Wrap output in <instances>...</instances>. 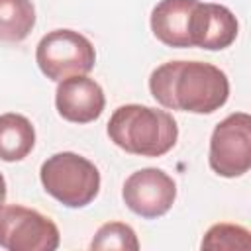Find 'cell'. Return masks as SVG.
Returning a JSON list of instances; mask_svg holds the SVG:
<instances>
[{"instance_id":"9","label":"cell","mask_w":251,"mask_h":251,"mask_svg":"<svg viewBox=\"0 0 251 251\" xmlns=\"http://www.w3.org/2000/svg\"><path fill=\"white\" fill-rule=\"evenodd\" d=\"M55 106L63 120L73 124H90L100 118L106 106L102 86L86 75L69 76L59 82Z\"/></svg>"},{"instance_id":"11","label":"cell","mask_w":251,"mask_h":251,"mask_svg":"<svg viewBox=\"0 0 251 251\" xmlns=\"http://www.w3.org/2000/svg\"><path fill=\"white\" fill-rule=\"evenodd\" d=\"M35 145V129L31 122L16 112L0 116V159L16 163L25 159Z\"/></svg>"},{"instance_id":"6","label":"cell","mask_w":251,"mask_h":251,"mask_svg":"<svg viewBox=\"0 0 251 251\" xmlns=\"http://www.w3.org/2000/svg\"><path fill=\"white\" fill-rule=\"evenodd\" d=\"M210 169L226 178L241 176L251 167V116L235 112L224 118L210 137Z\"/></svg>"},{"instance_id":"7","label":"cell","mask_w":251,"mask_h":251,"mask_svg":"<svg viewBox=\"0 0 251 251\" xmlns=\"http://www.w3.org/2000/svg\"><path fill=\"white\" fill-rule=\"evenodd\" d=\"M122 198L133 214L145 220H155L165 216L175 204L176 184L165 171L147 167L131 173L126 178Z\"/></svg>"},{"instance_id":"10","label":"cell","mask_w":251,"mask_h":251,"mask_svg":"<svg viewBox=\"0 0 251 251\" xmlns=\"http://www.w3.org/2000/svg\"><path fill=\"white\" fill-rule=\"evenodd\" d=\"M200 0H161L151 12L153 35L169 47H192L190 45V16Z\"/></svg>"},{"instance_id":"14","label":"cell","mask_w":251,"mask_h":251,"mask_svg":"<svg viewBox=\"0 0 251 251\" xmlns=\"http://www.w3.org/2000/svg\"><path fill=\"white\" fill-rule=\"evenodd\" d=\"M249 231L233 224L212 226L200 243L202 249H249Z\"/></svg>"},{"instance_id":"3","label":"cell","mask_w":251,"mask_h":251,"mask_svg":"<svg viewBox=\"0 0 251 251\" xmlns=\"http://www.w3.org/2000/svg\"><path fill=\"white\" fill-rule=\"evenodd\" d=\"M39 178L45 192L67 208L88 206L100 190V173L94 163L73 151L55 153L43 161Z\"/></svg>"},{"instance_id":"12","label":"cell","mask_w":251,"mask_h":251,"mask_svg":"<svg viewBox=\"0 0 251 251\" xmlns=\"http://www.w3.org/2000/svg\"><path fill=\"white\" fill-rule=\"evenodd\" d=\"M35 25L31 0H0V41L20 43Z\"/></svg>"},{"instance_id":"1","label":"cell","mask_w":251,"mask_h":251,"mask_svg":"<svg viewBox=\"0 0 251 251\" xmlns=\"http://www.w3.org/2000/svg\"><path fill=\"white\" fill-rule=\"evenodd\" d=\"M151 96L167 110L212 114L229 98V80L222 69L202 61H169L149 76Z\"/></svg>"},{"instance_id":"13","label":"cell","mask_w":251,"mask_h":251,"mask_svg":"<svg viewBox=\"0 0 251 251\" xmlns=\"http://www.w3.org/2000/svg\"><path fill=\"white\" fill-rule=\"evenodd\" d=\"M90 249H122V251H137L139 241L135 231L122 222H108L98 227L94 239L90 241Z\"/></svg>"},{"instance_id":"8","label":"cell","mask_w":251,"mask_h":251,"mask_svg":"<svg viewBox=\"0 0 251 251\" xmlns=\"http://www.w3.org/2000/svg\"><path fill=\"white\" fill-rule=\"evenodd\" d=\"M239 31L237 18L233 12L222 4L212 2H198L190 16V45L208 49V51H220L229 47Z\"/></svg>"},{"instance_id":"2","label":"cell","mask_w":251,"mask_h":251,"mask_svg":"<svg viewBox=\"0 0 251 251\" xmlns=\"http://www.w3.org/2000/svg\"><path fill=\"white\" fill-rule=\"evenodd\" d=\"M108 137L126 153L161 157L175 147L178 127L175 118L165 110L126 104L114 110L108 122Z\"/></svg>"},{"instance_id":"15","label":"cell","mask_w":251,"mask_h":251,"mask_svg":"<svg viewBox=\"0 0 251 251\" xmlns=\"http://www.w3.org/2000/svg\"><path fill=\"white\" fill-rule=\"evenodd\" d=\"M6 202V180H4V176H2V173H0V206Z\"/></svg>"},{"instance_id":"5","label":"cell","mask_w":251,"mask_h":251,"mask_svg":"<svg viewBox=\"0 0 251 251\" xmlns=\"http://www.w3.org/2000/svg\"><path fill=\"white\" fill-rule=\"evenodd\" d=\"M59 227L37 210L20 204L0 206V247L6 251H55Z\"/></svg>"},{"instance_id":"4","label":"cell","mask_w":251,"mask_h":251,"mask_svg":"<svg viewBox=\"0 0 251 251\" xmlns=\"http://www.w3.org/2000/svg\"><path fill=\"white\" fill-rule=\"evenodd\" d=\"M39 71L61 82L69 76L88 75L96 63V51L88 37L75 29H53L41 37L35 49Z\"/></svg>"}]
</instances>
